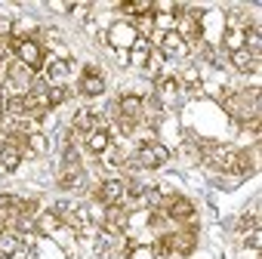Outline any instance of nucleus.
<instances>
[{
	"mask_svg": "<svg viewBox=\"0 0 262 259\" xmlns=\"http://www.w3.org/2000/svg\"><path fill=\"white\" fill-rule=\"evenodd\" d=\"M34 210H37V201L19 198V195H0V228H10L22 219L37 216Z\"/></svg>",
	"mask_w": 262,
	"mask_h": 259,
	"instance_id": "obj_1",
	"label": "nucleus"
},
{
	"mask_svg": "<svg viewBox=\"0 0 262 259\" xmlns=\"http://www.w3.org/2000/svg\"><path fill=\"white\" fill-rule=\"evenodd\" d=\"M167 161H170V148H167L164 142H158V139H148V142H142V145L136 148V155H133V161H129V167L158 170V167H164Z\"/></svg>",
	"mask_w": 262,
	"mask_h": 259,
	"instance_id": "obj_2",
	"label": "nucleus"
},
{
	"mask_svg": "<svg viewBox=\"0 0 262 259\" xmlns=\"http://www.w3.org/2000/svg\"><path fill=\"white\" fill-rule=\"evenodd\" d=\"M16 59H19V65H25L31 74L47 65V62H43V47H40L37 40H31V37H19V44H16Z\"/></svg>",
	"mask_w": 262,
	"mask_h": 259,
	"instance_id": "obj_3",
	"label": "nucleus"
},
{
	"mask_svg": "<svg viewBox=\"0 0 262 259\" xmlns=\"http://www.w3.org/2000/svg\"><path fill=\"white\" fill-rule=\"evenodd\" d=\"M105 40H108L117 53H129V50H133V44L139 40V34H136L133 22H114V25L105 31Z\"/></svg>",
	"mask_w": 262,
	"mask_h": 259,
	"instance_id": "obj_4",
	"label": "nucleus"
},
{
	"mask_svg": "<svg viewBox=\"0 0 262 259\" xmlns=\"http://www.w3.org/2000/svg\"><path fill=\"white\" fill-rule=\"evenodd\" d=\"M93 198H96L99 207H117V204L123 201V182H120V179H105V182L96 185Z\"/></svg>",
	"mask_w": 262,
	"mask_h": 259,
	"instance_id": "obj_5",
	"label": "nucleus"
},
{
	"mask_svg": "<svg viewBox=\"0 0 262 259\" xmlns=\"http://www.w3.org/2000/svg\"><path fill=\"white\" fill-rule=\"evenodd\" d=\"M117 117L120 120H129V123H136L139 117H142V108H145V99L142 96H136V93H123L120 99H117Z\"/></svg>",
	"mask_w": 262,
	"mask_h": 259,
	"instance_id": "obj_6",
	"label": "nucleus"
},
{
	"mask_svg": "<svg viewBox=\"0 0 262 259\" xmlns=\"http://www.w3.org/2000/svg\"><path fill=\"white\" fill-rule=\"evenodd\" d=\"M129 228V213L117 204V207H105V216H102V231L105 234H123Z\"/></svg>",
	"mask_w": 262,
	"mask_h": 259,
	"instance_id": "obj_7",
	"label": "nucleus"
},
{
	"mask_svg": "<svg viewBox=\"0 0 262 259\" xmlns=\"http://www.w3.org/2000/svg\"><path fill=\"white\" fill-rule=\"evenodd\" d=\"M155 44H158V53H161V56H176V53H185V50H188V44L176 34V28L158 31V34H155Z\"/></svg>",
	"mask_w": 262,
	"mask_h": 259,
	"instance_id": "obj_8",
	"label": "nucleus"
},
{
	"mask_svg": "<svg viewBox=\"0 0 262 259\" xmlns=\"http://www.w3.org/2000/svg\"><path fill=\"white\" fill-rule=\"evenodd\" d=\"M80 93L83 96H102L105 93V74L96 65H83V71H80Z\"/></svg>",
	"mask_w": 262,
	"mask_h": 259,
	"instance_id": "obj_9",
	"label": "nucleus"
},
{
	"mask_svg": "<svg viewBox=\"0 0 262 259\" xmlns=\"http://www.w3.org/2000/svg\"><path fill=\"white\" fill-rule=\"evenodd\" d=\"M155 99L161 102V108L173 111V108L179 105V83H176V77H164V80L158 83V90H155Z\"/></svg>",
	"mask_w": 262,
	"mask_h": 259,
	"instance_id": "obj_10",
	"label": "nucleus"
},
{
	"mask_svg": "<svg viewBox=\"0 0 262 259\" xmlns=\"http://www.w3.org/2000/svg\"><path fill=\"white\" fill-rule=\"evenodd\" d=\"M99 126H105L102 123V117L96 114V111H77L74 114V120H71V133L74 136H86V133H93V130H99Z\"/></svg>",
	"mask_w": 262,
	"mask_h": 259,
	"instance_id": "obj_11",
	"label": "nucleus"
},
{
	"mask_svg": "<svg viewBox=\"0 0 262 259\" xmlns=\"http://www.w3.org/2000/svg\"><path fill=\"white\" fill-rule=\"evenodd\" d=\"M164 216L173 219V222H191V219H194V204H191L188 198L176 195V198L167 204V213H164Z\"/></svg>",
	"mask_w": 262,
	"mask_h": 259,
	"instance_id": "obj_12",
	"label": "nucleus"
},
{
	"mask_svg": "<svg viewBox=\"0 0 262 259\" xmlns=\"http://www.w3.org/2000/svg\"><path fill=\"white\" fill-rule=\"evenodd\" d=\"M43 68H47V87H65V83H68V77H71V62L50 59Z\"/></svg>",
	"mask_w": 262,
	"mask_h": 259,
	"instance_id": "obj_13",
	"label": "nucleus"
},
{
	"mask_svg": "<svg viewBox=\"0 0 262 259\" xmlns=\"http://www.w3.org/2000/svg\"><path fill=\"white\" fill-rule=\"evenodd\" d=\"M56 185L65 188V191H80V188L86 185V176H83L80 164H77V167H62V173L56 176Z\"/></svg>",
	"mask_w": 262,
	"mask_h": 259,
	"instance_id": "obj_14",
	"label": "nucleus"
},
{
	"mask_svg": "<svg viewBox=\"0 0 262 259\" xmlns=\"http://www.w3.org/2000/svg\"><path fill=\"white\" fill-rule=\"evenodd\" d=\"M25 247V238L13 228H0V259H13Z\"/></svg>",
	"mask_w": 262,
	"mask_h": 259,
	"instance_id": "obj_15",
	"label": "nucleus"
},
{
	"mask_svg": "<svg viewBox=\"0 0 262 259\" xmlns=\"http://www.w3.org/2000/svg\"><path fill=\"white\" fill-rule=\"evenodd\" d=\"M170 238H173V253H179V256H188V253H194V247H198V231H194V228L176 231V234H170Z\"/></svg>",
	"mask_w": 262,
	"mask_h": 259,
	"instance_id": "obj_16",
	"label": "nucleus"
},
{
	"mask_svg": "<svg viewBox=\"0 0 262 259\" xmlns=\"http://www.w3.org/2000/svg\"><path fill=\"white\" fill-rule=\"evenodd\" d=\"M86 148L93 155H105L111 148V136H108V126H99L93 133H86Z\"/></svg>",
	"mask_w": 262,
	"mask_h": 259,
	"instance_id": "obj_17",
	"label": "nucleus"
},
{
	"mask_svg": "<svg viewBox=\"0 0 262 259\" xmlns=\"http://www.w3.org/2000/svg\"><path fill=\"white\" fill-rule=\"evenodd\" d=\"M22 152L13 148V145H0V173H16L19 164H22Z\"/></svg>",
	"mask_w": 262,
	"mask_h": 259,
	"instance_id": "obj_18",
	"label": "nucleus"
},
{
	"mask_svg": "<svg viewBox=\"0 0 262 259\" xmlns=\"http://www.w3.org/2000/svg\"><path fill=\"white\" fill-rule=\"evenodd\" d=\"M228 62H231L237 71H259V56H253L247 47L237 50V53H228Z\"/></svg>",
	"mask_w": 262,
	"mask_h": 259,
	"instance_id": "obj_19",
	"label": "nucleus"
},
{
	"mask_svg": "<svg viewBox=\"0 0 262 259\" xmlns=\"http://www.w3.org/2000/svg\"><path fill=\"white\" fill-rule=\"evenodd\" d=\"M126 59H129V65H136V68H145V65H148V59H151V44L139 37V40L133 44V50L126 53Z\"/></svg>",
	"mask_w": 262,
	"mask_h": 259,
	"instance_id": "obj_20",
	"label": "nucleus"
},
{
	"mask_svg": "<svg viewBox=\"0 0 262 259\" xmlns=\"http://www.w3.org/2000/svg\"><path fill=\"white\" fill-rule=\"evenodd\" d=\"M59 225H62V216H59L53 207H50L47 213H37V231H40V234H53Z\"/></svg>",
	"mask_w": 262,
	"mask_h": 259,
	"instance_id": "obj_21",
	"label": "nucleus"
},
{
	"mask_svg": "<svg viewBox=\"0 0 262 259\" xmlns=\"http://www.w3.org/2000/svg\"><path fill=\"white\" fill-rule=\"evenodd\" d=\"M176 83H179V90H188V93H198V90H201V68H194V65H188V68L182 71V77H179Z\"/></svg>",
	"mask_w": 262,
	"mask_h": 259,
	"instance_id": "obj_22",
	"label": "nucleus"
},
{
	"mask_svg": "<svg viewBox=\"0 0 262 259\" xmlns=\"http://www.w3.org/2000/svg\"><path fill=\"white\" fill-rule=\"evenodd\" d=\"M126 259H158L151 244H139V241H126Z\"/></svg>",
	"mask_w": 262,
	"mask_h": 259,
	"instance_id": "obj_23",
	"label": "nucleus"
},
{
	"mask_svg": "<svg viewBox=\"0 0 262 259\" xmlns=\"http://www.w3.org/2000/svg\"><path fill=\"white\" fill-rule=\"evenodd\" d=\"M250 28V16L247 13H241V10H234V13H228L225 16V31H247Z\"/></svg>",
	"mask_w": 262,
	"mask_h": 259,
	"instance_id": "obj_24",
	"label": "nucleus"
},
{
	"mask_svg": "<svg viewBox=\"0 0 262 259\" xmlns=\"http://www.w3.org/2000/svg\"><path fill=\"white\" fill-rule=\"evenodd\" d=\"M155 25H158V13L151 10V13H145V16H139V22H136L133 28H136V34H139V37L145 40V37H148V34L155 31Z\"/></svg>",
	"mask_w": 262,
	"mask_h": 259,
	"instance_id": "obj_25",
	"label": "nucleus"
},
{
	"mask_svg": "<svg viewBox=\"0 0 262 259\" xmlns=\"http://www.w3.org/2000/svg\"><path fill=\"white\" fill-rule=\"evenodd\" d=\"M50 152V142H47V136L40 133H28V155H47Z\"/></svg>",
	"mask_w": 262,
	"mask_h": 259,
	"instance_id": "obj_26",
	"label": "nucleus"
},
{
	"mask_svg": "<svg viewBox=\"0 0 262 259\" xmlns=\"http://www.w3.org/2000/svg\"><path fill=\"white\" fill-rule=\"evenodd\" d=\"M120 10L126 16H145L155 10V4H148V0H129V4H120Z\"/></svg>",
	"mask_w": 262,
	"mask_h": 259,
	"instance_id": "obj_27",
	"label": "nucleus"
},
{
	"mask_svg": "<svg viewBox=\"0 0 262 259\" xmlns=\"http://www.w3.org/2000/svg\"><path fill=\"white\" fill-rule=\"evenodd\" d=\"M247 44H244V34L241 31H225V50L228 53H237V50H244Z\"/></svg>",
	"mask_w": 262,
	"mask_h": 259,
	"instance_id": "obj_28",
	"label": "nucleus"
},
{
	"mask_svg": "<svg viewBox=\"0 0 262 259\" xmlns=\"http://www.w3.org/2000/svg\"><path fill=\"white\" fill-rule=\"evenodd\" d=\"M47 99H50V108L53 105H62L68 99V90L65 87H47Z\"/></svg>",
	"mask_w": 262,
	"mask_h": 259,
	"instance_id": "obj_29",
	"label": "nucleus"
},
{
	"mask_svg": "<svg viewBox=\"0 0 262 259\" xmlns=\"http://www.w3.org/2000/svg\"><path fill=\"white\" fill-rule=\"evenodd\" d=\"M244 244H247L250 250H259V247H262V231H259V228H253V231L247 234V241H244Z\"/></svg>",
	"mask_w": 262,
	"mask_h": 259,
	"instance_id": "obj_30",
	"label": "nucleus"
}]
</instances>
